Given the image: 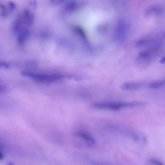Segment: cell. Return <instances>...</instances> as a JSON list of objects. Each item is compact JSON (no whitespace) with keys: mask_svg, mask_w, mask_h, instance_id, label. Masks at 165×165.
I'll use <instances>...</instances> for the list:
<instances>
[{"mask_svg":"<svg viewBox=\"0 0 165 165\" xmlns=\"http://www.w3.org/2000/svg\"><path fill=\"white\" fill-rule=\"evenodd\" d=\"M148 163L151 165H164L160 161L155 159H150L148 161Z\"/></svg>","mask_w":165,"mask_h":165,"instance_id":"obj_10","label":"cell"},{"mask_svg":"<svg viewBox=\"0 0 165 165\" xmlns=\"http://www.w3.org/2000/svg\"><path fill=\"white\" fill-rule=\"evenodd\" d=\"M18 34V42L20 45H23L29 37L30 32L27 28H23Z\"/></svg>","mask_w":165,"mask_h":165,"instance_id":"obj_5","label":"cell"},{"mask_svg":"<svg viewBox=\"0 0 165 165\" xmlns=\"http://www.w3.org/2000/svg\"><path fill=\"white\" fill-rule=\"evenodd\" d=\"M0 9L1 11V15L3 17H6L9 14L7 7L2 4H0Z\"/></svg>","mask_w":165,"mask_h":165,"instance_id":"obj_9","label":"cell"},{"mask_svg":"<svg viewBox=\"0 0 165 165\" xmlns=\"http://www.w3.org/2000/svg\"><path fill=\"white\" fill-rule=\"evenodd\" d=\"M164 80L154 81L150 82L148 84L149 88L152 89L157 90L162 88L165 86Z\"/></svg>","mask_w":165,"mask_h":165,"instance_id":"obj_8","label":"cell"},{"mask_svg":"<svg viewBox=\"0 0 165 165\" xmlns=\"http://www.w3.org/2000/svg\"><path fill=\"white\" fill-rule=\"evenodd\" d=\"M77 135L82 139L84 140L88 145H92L94 144V140L92 136L83 132H79L77 133Z\"/></svg>","mask_w":165,"mask_h":165,"instance_id":"obj_7","label":"cell"},{"mask_svg":"<svg viewBox=\"0 0 165 165\" xmlns=\"http://www.w3.org/2000/svg\"><path fill=\"white\" fill-rule=\"evenodd\" d=\"M106 165V164H100V165Z\"/></svg>","mask_w":165,"mask_h":165,"instance_id":"obj_17","label":"cell"},{"mask_svg":"<svg viewBox=\"0 0 165 165\" xmlns=\"http://www.w3.org/2000/svg\"><path fill=\"white\" fill-rule=\"evenodd\" d=\"M4 158V155L2 153V152L0 151V160H2Z\"/></svg>","mask_w":165,"mask_h":165,"instance_id":"obj_14","label":"cell"},{"mask_svg":"<svg viewBox=\"0 0 165 165\" xmlns=\"http://www.w3.org/2000/svg\"><path fill=\"white\" fill-rule=\"evenodd\" d=\"M145 86L143 82H131L124 83L121 85V88L124 91H133L140 90Z\"/></svg>","mask_w":165,"mask_h":165,"instance_id":"obj_3","label":"cell"},{"mask_svg":"<svg viewBox=\"0 0 165 165\" xmlns=\"http://www.w3.org/2000/svg\"><path fill=\"white\" fill-rule=\"evenodd\" d=\"M9 65L7 62H0V68H8L9 67Z\"/></svg>","mask_w":165,"mask_h":165,"instance_id":"obj_12","label":"cell"},{"mask_svg":"<svg viewBox=\"0 0 165 165\" xmlns=\"http://www.w3.org/2000/svg\"><path fill=\"white\" fill-rule=\"evenodd\" d=\"M21 15L24 24L30 26L33 23L34 16L32 12L29 9H25Z\"/></svg>","mask_w":165,"mask_h":165,"instance_id":"obj_4","label":"cell"},{"mask_svg":"<svg viewBox=\"0 0 165 165\" xmlns=\"http://www.w3.org/2000/svg\"><path fill=\"white\" fill-rule=\"evenodd\" d=\"M21 74L32 78L37 81L46 82H52L58 81L61 80L65 77L64 75L60 74H39L28 71L22 72Z\"/></svg>","mask_w":165,"mask_h":165,"instance_id":"obj_2","label":"cell"},{"mask_svg":"<svg viewBox=\"0 0 165 165\" xmlns=\"http://www.w3.org/2000/svg\"><path fill=\"white\" fill-rule=\"evenodd\" d=\"M142 103L134 102H106L95 103L93 106L99 109L117 110L123 107H132L143 105Z\"/></svg>","mask_w":165,"mask_h":165,"instance_id":"obj_1","label":"cell"},{"mask_svg":"<svg viewBox=\"0 0 165 165\" xmlns=\"http://www.w3.org/2000/svg\"><path fill=\"white\" fill-rule=\"evenodd\" d=\"M160 62L161 63V64H164V58L163 57L161 60V61Z\"/></svg>","mask_w":165,"mask_h":165,"instance_id":"obj_15","label":"cell"},{"mask_svg":"<svg viewBox=\"0 0 165 165\" xmlns=\"http://www.w3.org/2000/svg\"><path fill=\"white\" fill-rule=\"evenodd\" d=\"M16 6L13 2H9L8 3V7H7L9 13L13 12L16 8Z\"/></svg>","mask_w":165,"mask_h":165,"instance_id":"obj_11","label":"cell"},{"mask_svg":"<svg viewBox=\"0 0 165 165\" xmlns=\"http://www.w3.org/2000/svg\"><path fill=\"white\" fill-rule=\"evenodd\" d=\"M5 90V87L3 85H0V92L4 91Z\"/></svg>","mask_w":165,"mask_h":165,"instance_id":"obj_13","label":"cell"},{"mask_svg":"<svg viewBox=\"0 0 165 165\" xmlns=\"http://www.w3.org/2000/svg\"><path fill=\"white\" fill-rule=\"evenodd\" d=\"M8 165H13V164L11 163H9Z\"/></svg>","mask_w":165,"mask_h":165,"instance_id":"obj_16","label":"cell"},{"mask_svg":"<svg viewBox=\"0 0 165 165\" xmlns=\"http://www.w3.org/2000/svg\"><path fill=\"white\" fill-rule=\"evenodd\" d=\"M23 21L22 19L21 14L18 15L15 19L13 25V30L16 33H18L23 29Z\"/></svg>","mask_w":165,"mask_h":165,"instance_id":"obj_6","label":"cell"}]
</instances>
